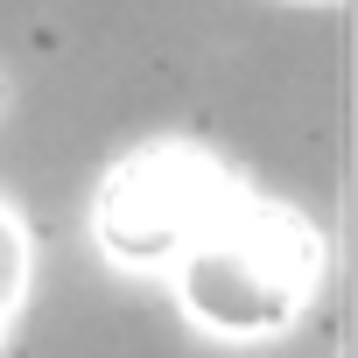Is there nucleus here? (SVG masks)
<instances>
[{
	"label": "nucleus",
	"instance_id": "nucleus-1",
	"mask_svg": "<svg viewBox=\"0 0 358 358\" xmlns=\"http://www.w3.org/2000/svg\"><path fill=\"white\" fill-rule=\"evenodd\" d=\"M309 281V239L288 218H239L211 225L190 260V309L218 330H274Z\"/></svg>",
	"mask_w": 358,
	"mask_h": 358
},
{
	"label": "nucleus",
	"instance_id": "nucleus-2",
	"mask_svg": "<svg viewBox=\"0 0 358 358\" xmlns=\"http://www.w3.org/2000/svg\"><path fill=\"white\" fill-rule=\"evenodd\" d=\"M204 183H211V176L190 155H141L134 169L113 176V190L99 204L106 246L148 260V253H169L176 239L204 232V218H211V190Z\"/></svg>",
	"mask_w": 358,
	"mask_h": 358
},
{
	"label": "nucleus",
	"instance_id": "nucleus-3",
	"mask_svg": "<svg viewBox=\"0 0 358 358\" xmlns=\"http://www.w3.org/2000/svg\"><path fill=\"white\" fill-rule=\"evenodd\" d=\"M8 295H15V239L0 225V309H8Z\"/></svg>",
	"mask_w": 358,
	"mask_h": 358
}]
</instances>
